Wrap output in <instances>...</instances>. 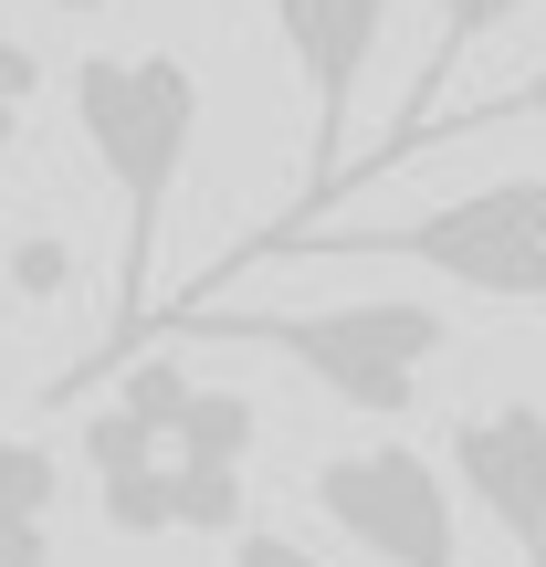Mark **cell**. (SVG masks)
I'll list each match as a JSON object with an SVG mask.
<instances>
[{
	"label": "cell",
	"instance_id": "6da1fadb",
	"mask_svg": "<svg viewBox=\"0 0 546 567\" xmlns=\"http://www.w3.org/2000/svg\"><path fill=\"white\" fill-rule=\"evenodd\" d=\"M63 95H74V137L95 147L105 189L126 210V231H116V347L74 368V379H95V368H116L147 337V264H158V231H168V200L189 179L210 95H200V63H179V53H84Z\"/></svg>",
	"mask_w": 546,
	"mask_h": 567
},
{
	"label": "cell",
	"instance_id": "7a4b0ae2",
	"mask_svg": "<svg viewBox=\"0 0 546 567\" xmlns=\"http://www.w3.org/2000/svg\"><path fill=\"white\" fill-rule=\"evenodd\" d=\"M189 337H222V347H264V358L305 368L337 410L358 421H410L421 410V368L452 347L442 305H410V295H358V305H305V316H222V305L189 295L179 305Z\"/></svg>",
	"mask_w": 546,
	"mask_h": 567
},
{
	"label": "cell",
	"instance_id": "3957f363",
	"mask_svg": "<svg viewBox=\"0 0 546 567\" xmlns=\"http://www.w3.org/2000/svg\"><path fill=\"white\" fill-rule=\"evenodd\" d=\"M264 252H389V264H421L463 295L494 305H546V179H484L463 200L421 210V221H389V231H274Z\"/></svg>",
	"mask_w": 546,
	"mask_h": 567
},
{
	"label": "cell",
	"instance_id": "277c9868",
	"mask_svg": "<svg viewBox=\"0 0 546 567\" xmlns=\"http://www.w3.org/2000/svg\"><path fill=\"white\" fill-rule=\"evenodd\" d=\"M316 515L368 547L379 567H463V526H452V473L421 442H358L316 463Z\"/></svg>",
	"mask_w": 546,
	"mask_h": 567
},
{
	"label": "cell",
	"instance_id": "5b68a950",
	"mask_svg": "<svg viewBox=\"0 0 546 567\" xmlns=\"http://www.w3.org/2000/svg\"><path fill=\"white\" fill-rule=\"evenodd\" d=\"M264 11H274L284 53H295V74H305V105H316V126H305V168H316L305 210H326V189H337V168H347L358 84H368V63H379V42H389V0H264Z\"/></svg>",
	"mask_w": 546,
	"mask_h": 567
},
{
	"label": "cell",
	"instance_id": "8992f818",
	"mask_svg": "<svg viewBox=\"0 0 546 567\" xmlns=\"http://www.w3.org/2000/svg\"><path fill=\"white\" fill-rule=\"evenodd\" d=\"M452 484L494 515L526 567H546V410L536 400H484L452 421Z\"/></svg>",
	"mask_w": 546,
	"mask_h": 567
},
{
	"label": "cell",
	"instance_id": "52a82bcc",
	"mask_svg": "<svg viewBox=\"0 0 546 567\" xmlns=\"http://www.w3.org/2000/svg\"><path fill=\"white\" fill-rule=\"evenodd\" d=\"M515 11H526V0H442V11H431V53H421V84H410V105H400V126H389V137L368 147V158H347V168H337V189H326V210H337V200H347V189H358V179H389V168H400V147H410V126H421L431 105H442V84L463 74V63L484 53V42L505 32ZM326 210H305V221H326ZM305 221H284V231H305Z\"/></svg>",
	"mask_w": 546,
	"mask_h": 567
},
{
	"label": "cell",
	"instance_id": "ba28073f",
	"mask_svg": "<svg viewBox=\"0 0 546 567\" xmlns=\"http://www.w3.org/2000/svg\"><path fill=\"white\" fill-rule=\"evenodd\" d=\"M63 452L42 431H0V567H53Z\"/></svg>",
	"mask_w": 546,
	"mask_h": 567
},
{
	"label": "cell",
	"instance_id": "9c48e42d",
	"mask_svg": "<svg viewBox=\"0 0 546 567\" xmlns=\"http://www.w3.org/2000/svg\"><path fill=\"white\" fill-rule=\"evenodd\" d=\"M494 126H546V63H526V74H515L505 95H473V105H431V116L410 126L400 168L421 158V147H452V137H494Z\"/></svg>",
	"mask_w": 546,
	"mask_h": 567
},
{
	"label": "cell",
	"instance_id": "30bf717a",
	"mask_svg": "<svg viewBox=\"0 0 546 567\" xmlns=\"http://www.w3.org/2000/svg\"><path fill=\"white\" fill-rule=\"evenodd\" d=\"M0 284H11V295H21V305H53V295H63V284H74V252H63V243H53V231H21V243H11V252H0Z\"/></svg>",
	"mask_w": 546,
	"mask_h": 567
},
{
	"label": "cell",
	"instance_id": "8fae6325",
	"mask_svg": "<svg viewBox=\"0 0 546 567\" xmlns=\"http://www.w3.org/2000/svg\"><path fill=\"white\" fill-rule=\"evenodd\" d=\"M32 105H42V53H32V42H11V32H0V158L21 147Z\"/></svg>",
	"mask_w": 546,
	"mask_h": 567
},
{
	"label": "cell",
	"instance_id": "7c38bea8",
	"mask_svg": "<svg viewBox=\"0 0 546 567\" xmlns=\"http://www.w3.org/2000/svg\"><path fill=\"white\" fill-rule=\"evenodd\" d=\"M222 567H326V557H305L295 536H274V526H231V557Z\"/></svg>",
	"mask_w": 546,
	"mask_h": 567
}]
</instances>
